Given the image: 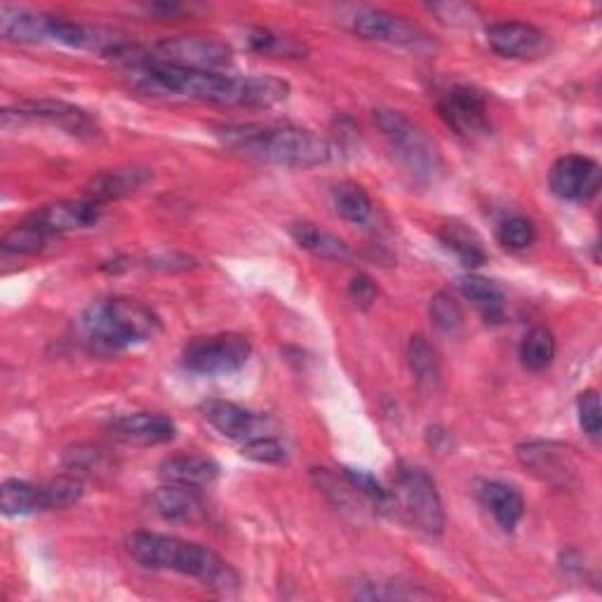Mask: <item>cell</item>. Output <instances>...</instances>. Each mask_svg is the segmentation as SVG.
<instances>
[{
	"label": "cell",
	"instance_id": "9c48e42d",
	"mask_svg": "<svg viewBox=\"0 0 602 602\" xmlns=\"http://www.w3.org/2000/svg\"><path fill=\"white\" fill-rule=\"evenodd\" d=\"M151 55L156 59L170 61V65L198 71H217L231 65V48L221 43V40L207 36L162 38L158 43H154Z\"/></svg>",
	"mask_w": 602,
	"mask_h": 602
},
{
	"label": "cell",
	"instance_id": "277c9868",
	"mask_svg": "<svg viewBox=\"0 0 602 602\" xmlns=\"http://www.w3.org/2000/svg\"><path fill=\"white\" fill-rule=\"evenodd\" d=\"M78 337L97 353H118L135 344L154 339L160 332V318L154 310L130 297H109L82 310Z\"/></svg>",
	"mask_w": 602,
	"mask_h": 602
},
{
	"label": "cell",
	"instance_id": "f546056e",
	"mask_svg": "<svg viewBox=\"0 0 602 602\" xmlns=\"http://www.w3.org/2000/svg\"><path fill=\"white\" fill-rule=\"evenodd\" d=\"M332 203H335V210L344 221L356 224V226L367 224L372 217V210H375V205H372V198L367 196V191L361 184H353V181H344L335 186V191H332Z\"/></svg>",
	"mask_w": 602,
	"mask_h": 602
},
{
	"label": "cell",
	"instance_id": "d590c367",
	"mask_svg": "<svg viewBox=\"0 0 602 602\" xmlns=\"http://www.w3.org/2000/svg\"><path fill=\"white\" fill-rule=\"evenodd\" d=\"M428 314L433 325L438 327L443 335H456L464 325V310L450 293H438L431 299Z\"/></svg>",
	"mask_w": 602,
	"mask_h": 602
},
{
	"label": "cell",
	"instance_id": "e575fe53",
	"mask_svg": "<svg viewBox=\"0 0 602 602\" xmlns=\"http://www.w3.org/2000/svg\"><path fill=\"white\" fill-rule=\"evenodd\" d=\"M65 468L76 477L99 475L103 471H109V460H107V454L97 447L76 445V447L67 450V454H65Z\"/></svg>",
	"mask_w": 602,
	"mask_h": 602
},
{
	"label": "cell",
	"instance_id": "4dcf8cb0",
	"mask_svg": "<svg viewBox=\"0 0 602 602\" xmlns=\"http://www.w3.org/2000/svg\"><path fill=\"white\" fill-rule=\"evenodd\" d=\"M517 358L527 372H544L555 361V337L549 327H532L517 348Z\"/></svg>",
	"mask_w": 602,
	"mask_h": 602
},
{
	"label": "cell",
	"instance_id": "6da1fadb",
	"mask_svg": "<svg viewBox=\"0 0 602 602\" xmlns=\"http://www.w3.org/2000/svg\"><path fill=\"white\" fill-rule=\"evenodd\" d=\"M128 71L132 86L156 97H179L219 103V107L272 109L289 95V82L276 76H221L217 71H198L156 59L151 50L132 43L122 46L111 57Z\"/></svg>",
	"mask_w": 602,
	"mask_h": 602
},
{
	"label": "cell",
	"instance_id": "60d3db41",
	"mask_svg": "<svg viewBox=\"0 0 602 602\" xmlns=\"http://www.w3.org/2000/svg\"><path fill=\"white\" fill-rule=\"evenodd\" d=\"M149 266L160 268V272H186V268L194 266V259L172 253V255H160V257L149 259Z\"/></svg>",
	"mask_w": 602,
	"mask_h": 602
},
{
	"label": "cell",
	"instance_id": "5b68a950",
	"mask_svg": "<svg viewBox=\"0 0 602 602\" xmlns=\"http://www.w3.org/2000/svg\"><path fill=\"white\" fill-rule=\"evenodd\" d=\"M375 126L382 132L393 160H396L412 179L422 184H433L441 179L445 170L441 149L435 147V141L417 122L409 120L401 111L379 109L375 111Z\"/></svg>",
	"mask_w": 602,
	"mask_h": 602
},
{
	"label": "cell",
	"instance_id": "e0dca14e",
	"mask_svg": "<svg viewBox=\"0 0 602 602\" xmlns=\"http://www.w3.org/2000/svg\"><path fill=\"white\" fill-rule=\"evenodd\" d=\"M546 36L525 22H494L487 27V46L506 59H527L542 52Z\"/></svg>",
	"mask_w": 602,
	"mask_h": 602
},
{
	"label": "cell",
	"instance_id": "4fadbf2b",
	"mask_svg": "<svg viewBox=\"0 0 602 602\" xmlns=\"http://www.w3.org/2000/svg\"><path fill=\"white\" fill-rule=\"evenodd\" d=\"M549 186L560 200L586 203L600 189V165L589 156L568 154L553 162Z\"/></svg>",
	"mask_w": 602,
	"mask_h": 602
},
{
	"label": "cell",
	"instance_id": "836d02e7",
	"mask_svg": "<svg viewBox=\"0 0 602 602\" xmlns=\"http://www.w3.org/2000/svg\"><path fill=\"white\" fill-rule=\"evenodd\" d=\"M496 240H500L506 250H513V253L527 250V247L536 240V226L525 215L506 217L500 224V228H496Z\"/></svg>",
	"mask_w": 602,
	"mask_h": 602
},
{
	"label": "cell",
	"instance_id": "8992f818",
	"mask_svg": "<svg viewBox=\"0 0 602 602\" xmlns=\"http://www.w3.org/2000/svg\"><path fill=\"white\" fill-rule=\"evenodd\" d=\"M253 356V344L238 332H219L210 337H196L184 346L181 365L203 377L231 375L247 365Z\"/></svg>",
	"mask_w": 602,
	"mask_h": 602
},
{
	"label": "cell",
	"instance_id": "ffe728a7",
	"mask_svg": "<svg viewBox=\"0 0 602 602\" xmlns=\"http://www.w3.org/2000/svg\"><path fill=\"white\" fill-rule=\"evenodd\" d=\"M162 483L207 490L217 483L219 466L207 456H170L160 464Z\"/></svg>",
	"mask_w": 602,
	"mask_h": 602
},
{
	"label": "cell",
	"instance_id": "ab89813d",
	"mask_svg": "<svg viewBox=\"0 0 602 602\" xmlns=\"http://www.w3.org/2000/svg\"><path fill=\"white\" fill-rule=\"evenodd\" d=\"M348 295H351V299L356 302L361 308H369L372 304L377 302L379 289H377L375 280H372L369 276L358 274L356 278L351 280V285H348Z\"/></svg>",
	"mask_w": 602,
	"mask_h": 602
},
{
	"label": "cell",
	"instance_id": "484cf974",
	"mask_svg": "<svg viewBox=\"0 0 602 602\" xmlns=\"http://www.w3.org/2000/svg\"><path fill=\"white\" fill-rule=\"evenodd\" d=\"M245 43H247V48H250L253 52L266 55V57L302 59L308 52V48L302 43V40H297L293 36H287V33L272 31V29H261V27L247 29Z\"/></svg>",
	"mask_w": 602,
	"mask_h": 602
},
{
	"label": "cell",
	"instance_id": "3957f363",
	"mask_svg": "<svg viewBox=\"0 0 602 602\" xmlns=\"http://www.w3.org/2000/svg\"><path fill=\"white\" fill-rule=\"evenodd\" d=\"M126 549L137 565L198 579L219 595H234L240 589L238 572L219 553L181 536L141 530L128 536Z\"/></svg>",
	"mask_w": 602,
	"mask_h": 602
},
{
	"label": "cell",
	"instance_id": "7402d4cb",
	"mask_svg": "<svg viewBox=\"0 0 602 602\" xmlns=\"http://www.w3.org/2000/svg\"><path fill=\"white\" fill-rule=\"evenodd\" d=\"M289 236H293V240L302 247V250H306L308 255H314L318 259L339 261V264H346L353 259L351 247L339 236L323 231V228L316 224L299 221L289 228Z\"/></svg>",
	"mask_w": 602,
	"mask_h": 602
},
{
	"label": "cell",
	"instance_id": "603a6c76",
	"mask_svg": "<svg viewBox=\"0 0 602 602\" xmlns=\"http://www.w3.org/2000/svg\"><path fill=\"white\" fill-rule=\"evenodd\" d=\"M481 502L506 532L515 530V525L523 521L525 513L523 494L506 483H485L481 487Z\"/></svg>",
	"mask_w": 602,
	"mask_h": 602
},
{
	"label": "cell",
	"instance_id": "30bf717a",
	"mask_svg": "<svg viewBox=\"0 0 602 602\" xmlns=\"http://www.w3.org/2000/svg\"><path fill=\"white\" fill-rule=\"evenodd\" d=\"M200 414L217 433H221L228 441L238 443L240 447L266 438V435H276L272 420L228 401H205L200 405Z\"/></svg>",
	"mask_w": 602,
	"mask_h": 602
},
{
	"label": "cell",
	"instance_id": "8fae6325",
	"mask_svg": "<svg viewBox=\"0 0 602 602\" xmlns=\"http://www.w3.org/2000/svg\"><path fill=\"white\" fill-rule=\"evenodd\" d=\"M351 31L358 38L372 40V43H388L401 48H426L431 46V36L405 17L391 14L386 10H363L351 19Z\"/></svg>",
	"mask_w": 602,
	"mask_h": 602
},
{
	"label": "cell",
	"instance_id": "1f68e13d",
	"mask_svg": "<svg viewBox=\"0 0 602 602\" xmlns=\"http://www.w3.org/2000/svg\"><path fill=\"white\" fill-rule=\"evenodd\" d=\"M344 477L348 481V485L356 492H361L377 511L388 513L396 509V496H393L391 490H386L375 475H369L367 471H358V468H344Z\"/></svg>",
	"mask_w": 602,
	"mask_h": 602
},
{
	"label": "cell",
	"instance_id": "83f0119b",
	"mask_svg": "<svg viewBox=\"0 0 602 602\" xmlns=\"http://www.w3.org/2000/svg\"><path fill=\"white\" fill-rule=\"evenodd\" d=\"M351 598L367 600V602H401V600H431L433 593L414 586L403 584V581H361V584L353 586Z\"/></svg>",
	"mask_w": 602,
	"mask_h": 602
},
{
	"label": "cell",
	"instance_id": "b9f144b4",
	"mask_svg": "<svg viewBox=\"0 0 602 602\" xmlns=\"http://www.w3.org/2000/svg\"><path fill=\"white\" fill-rule=\"evenodd\" d=\"M147 10L158 17H179V14L191 12L189 6H177V3H156V6H149Z\"/></svg>",
	"mask_w": 602,
	"mask_h": 602
},
{
	"label": "cell",
	"instance_id": "7c38bea8",
	"mask_svg": "<svg viewBox=\"0 0 602 602\" xmlns=\"http://www.w3.org/2000/svg\"><path fill=\"white\" fill-rule=\"evenodd\" d=\"M438 111L447 126L466 139L490 132L487 101L481 90L471 86H454L438 99Z\"/></svg>",
	"mask_w": 602,
	"mask_h": 602
},
{
	"label": "cell",
	"instance_id": "74e56055",
	"mask_svg": "<svg viewBox=\"0 0 602 602\" xmlns=\"http://www.w3.org/2000/svg\"><path fill=\"white\" fill-rule=\"evenodd\" d=\"M247 460L259 462V464H272L280 466L287 462V450L278 441V435H266V438H259L255 443H247L240 447Z\"/></svg>",
	"mask_w": 602,
	"mask_h": 602
},
{
	"label": "cell",
	"instance_id": "d4e9b609",
	"mask_svg": "<svg viewBox=\"0 0 602 602\" xmlns=\"http://www.w3.org/2000/svg\"><path fill=\"white\" fill-rule=\"evenodd\" d=\"M0 511L8 517L46 513L43 485H33L24 481H6L0 487Z\"/></svg>",
	"mask_w": 602,
	"mask_h": 602
},
{
	"label": "cell",
	"instance_id": "52a82bcc",
	"mask_svg": "<svg viewBox=\"0 0 602 602\" xmlns=\"http://www.w3.org/2000/svg\"><path fill=\"white\" fill-rule=\"evenodd\" d=\"M396 494L403 509L428 536H441L445 530V506L433 477L412 464H401L396 471Z\"/></svg>",
	"mask_w": 602,
	"mask_h": 602
},
{
	"label": "cell",
	"instance_id": "ba28073f",
	"mask_svg": "<svg viewBox=\"0 0 602 602\" xmlns=\"http://www.w3.org/2000/svg\"><path fill=\"white\" fill-rule=\"evenodd\" d=\"M12 122H17V126L19 122H48V126L65 130L82 141H97L101 137V128L95 116L59 99L19 101L17 107L3 111V126L10 128Z\"/></svg>",
	"mask_w": 602,
	"mask_h": 602
},
{
	"label": "cell",
	"instance_id": "d6986e66",
	"mask_svg": "<svg viewBox=\"0 0 602 602\" xmlns=\"http://www.w3.org/2000/svg\"><path fill=\"white\" fill-rule=\"evenodd\" d=\"M154 511L168 523H194L203 515L200 490L165 483L151 496Z\"/></svg>",
	"mask_w": 602,
	"mask_h": 602
},
{
	"label": "cell",
	"instance_id": "8d00e7d4",
	"mask_svg": "<svg viewBox=\"0 0 602 602\" xmlns=\"http://www.w3.org/2000/svg\"><path fill=\"white\" fill-rule=\"evenodd\" d=\"M579 412V426L584 428L589 438L598 445L600 443V431H602V409H600V396L595 391H584L576 401Z\"/></svg>",
	"mask_w": 602,
	"mask_h": 602
},
{
	"label": "cell",
	"instance_id": "44dd1931",
	"mask_svg": "<svg viewBox=\"0 0 602 602\" xmlns=\"http://www.w3.org/2000/svg\"><path fill=\"white\" fill-rule=\"evenodd\" d=\"M50 14H38L22 8H0V36L10 43H48Z\"/></svg>",
	"mask_w": 602,
	"mask_h": 602
},
{
	"label": "cell",
	"instance_id": "4316f807",
	"mask_svg": "<svg viewBox=\"0 0 602 602\" xmlns=\"http://www.w3.org/2000/svg\"><path fill=\"white\" fill-rule=\"evenodd\" d=\"M441 240L466 268H477L487 261V253L481 238H477L473 231H468L464 224H456V221L445 224L441 228Z\"/></svg>",
	"mask_w": 602,
	"mask_h": 602
},
{
	"label": "cell",
	"instance_id": "5bb4252c",
	"mask_svg": "<svg viewBox=\"0 0 602 602\" xmlns=\"http://www.w3.org/2000/svg\"><path fill=\"white\" fill-rule=\"evenodd\" d=\"M521 464L534 473L539 481L553 487H570L576 477V460L570 447L557 443H525L515 450Z\"/></svg>",
	"mask_w": 602,
	"mask_h": 602
},
{
	"label": "cell",
	"instance_id": "d6a6232c",
	"mask_svg": "<svg viewBox=\"0 0 602 602\" xmlns=\"http://www.w3.org/2000/svg\"><path fill=\"white\" fill-rule=\"evenodd\" d=\"M50 243V236H46L43 231H38L36 226H31L29 221L17 224L14 228L6 234L3 238V250L8 255H19V257H29V255H38L40 250H46V245Z\"/></svg>",
	"mask_w": 602,
	"mask_h": 602
},
{
	"label": "cell",
	"instance_id": "ac0fdd59",
	"mask_svg": "<svg viewBox=\"0 0 602 602\" xmlns=\"http://www.w3.org/2000/svg\"><path fill=\"white\" fill-rule=\"evenodd\" d=\"M151 177H154V172L149 168H141V165H128V168L103 170L88 184L86 198L97 205L128 198V196L137 194L141 186H147L151 181Z\"/></svg>",
	"mask_w": 602,
	"mask_h": 602
},
{
	"label": "cell",
	"instance_id": "cb8c5ba5",
	"mask_svg": "<svg viewBox=\"0 0 602 602\" xmlns=\"http://www.w3.org/2000/svg\"><path fill=\"white\" fill-rule=\"evenodd\" d=\"M462 295L473 302L487 323H500L504 318V293L502 287L485 276L468 274L460 278Z\"/></svg>",
	"mask_w": 602,
	"mask_h": 602
},
{
	"label": "cell",
	"instance_id": "9a60e30c",
	"mask_svg": "<svg viewBox=\"0 0 602 602\" xmlns=\"http://www.w3.org/2000/svg\"><path fill=\"white\" fill-rule=\"evenodd\" d=\"M101 217V205L82 198V200H59L52 205L38 207L24 221L36 226L38 231L55 238L61 234L82 231V228H90Z\"/></svg>",
	"mask_w": 602,
	"mask_h": 602
},
{
	"label": "cell",
	"instance_id": "7a4b0ae2",
	"mask_svg": "<svg viewBox=\"0 0 602 602\" xmlns=\"http://www.w3.org/2000/svg\"><path fill=\"white\" fill-rule=\"evenodd\" d=\"M215 135L226 149L289 170L318 168L337 158V144L295 126L238 122V126L215 128Z\"/></svg>",
	"mask_w": 602,
	"mask_h": 602
},
{
	"label": "cell",
	"instance_id": "2e32d148",
	"mask_svg": "<svg viewBox=\"0 0 602 602\" xmlns=\"http://www.w3.org/2000/svg\"><path fill=\"white\" fill-rule=\"evenodd\" d=\"M111 438L122 445L135 447H151L170 443L177 433V426L170 417L160 412H135L122 414L109 424Z\"/></svg>",
	"mask_w": 602,
	"mask_h": 602
},
{
	"label": "cell",
	"instance_id": "f1b7e54d",
	"mask_svg": "<svg viewBox=\"0 0 602 602\" xmlns=\"http://www.w3.org/2000/svg\"><path fill=\"white\" fill-rule=\"evenodd\" d=\"M407 365L414 382L426 391H435L441 384V363L438 353L424 337H412L407 344Z\"/></svg>",
	"mask_w": 602,
	"mask_h": 602
},
{
	"label": "cell",
	"instance_id": "f35d334b",
	"mask_svg": "<svg viewBox=\"0 0 602 602\" xmlns=\"http://www.w3.org/2000/svg\"><path fill=\"white\" fill-rule=\"evenodd\" d=\"M428 10L433 14H438L441 22L450 24V27H473V24H477V12L471 6L445 3V6H431Z\"/></svg>",
	"mask_w": 602,
	"mask_h": 602
}]
</instances>
